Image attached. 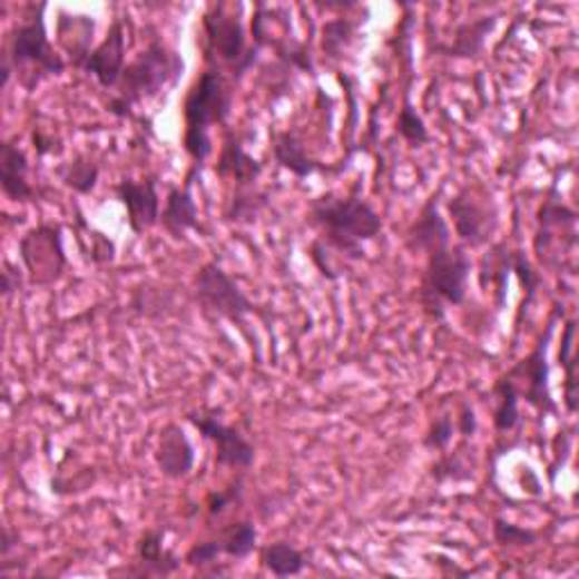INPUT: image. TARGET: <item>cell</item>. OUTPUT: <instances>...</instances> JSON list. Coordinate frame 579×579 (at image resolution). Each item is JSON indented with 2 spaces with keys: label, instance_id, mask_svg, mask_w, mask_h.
Masks as SVG:
<instances>
[{
  "label": "cell",
  "instance_id": "35",
  "mask_svg": "<svg viewBox=\"0 0 579 579\" xmlns=\"http://www.w3.org/2000/svg\"><path fill=\"white\" fill-rule=\"evenodd\" d=\"M473 473L471 469L462 462L460 455H442V460L432 467V478L438 480L440 484L444 482H460V480H469Z\"/></svg>",
  "mask_w": 579,
  "mask_h": 579
},
{
  "label": "cell",
  "instance_id": "13",
  "mask_svg": "<svg viewBox=\"0 0 579 579\" xmlns=\"http://www.w3.org/2000/svg\"><path fill=\"white\" fill-rule=\"evenodd\" d=\"M127 43H125V23L122 19H114L105 39L91 50L85 72L91 76L102 89H116L122 80V72L127 68Z\"/></svg>",
  "mask_w": 579,
  "mask_h": 579
},
{
  "label": "cell",
  "instance_id": "41",
  "mask_svg": "<svg viewBox=\"0 0 579 579\" xmlns=\"http://www.w3.org/2000/svg\"><path fill=\"white\" fill-rule=\"evenodd\" d=\"M19 543V534H14L10 528H3V546H0V550H3V557L8 559L12 548Z\"/></svg>",
  "mask_w": 579,
  "mask_h": 579
},
{
  "label": "cell",
  "instance_id": "21",
  "mask_svg": "<svg viewBox=\"0 0 579 579\" xmlns=\"http://www.w3.org/2000/svg\"><path fill=\"white\" fill-rule=\"evenodd\" d=\"M94 32H96V21L91 17H76L61 12L59 23H57V37L68 55V63L72 68H85L89 55H91V43H94Z\"/></svg>",
  "mask_w": 579,
  "mask_h": 579
},
{
  "label": "cell",
  "instance_id": "28",
  "mask_svg": "<svg viewBox=\"0 0 579 579\" xmlns=\"http://www.w3.org/2000/svg\"><path fill=\"white\" fill-rule=\"evenodd\" d=\"M360 28V21L353 19H331L324 23L322 28V50L326 57L331 59H340L344 55V50L351 46L355 32Z\"/></svg>",
  "mask_w": 579,
  "mask_h": 579
},
{
  "label": "cell",
  "instance_id": "5",
  "mask_svg": "<svg viewBox=\"0 0 579 579\" xmlns=\"http://www.w3.org/2000/svg\"><path fill=\"white\" fill-rule=\"evenodd\" d=\"M471 258L464 245H446L425 254V269L421 276L419 302L423 311L442 322L446 306H462L469 293Z\"/></svg>",
  "mask_w": 579,
  "mask_h": 579
},
{
  "label": "cell",
  "instance_id": "33",
  "mask_svg": "<svg viewBox=\"0 0 579 579\" xmlns=\"http://www.w3.org/2000/svg\"><path fill=\"white\" fill-rule=\"evenodd\" d=\"M510 269L517 272L519 281H521L523 287L528 290V300L523 302V308H528V306L534 302V297H537V290H539V285H541V276L534 272L532 263L526 258L523 252H512V254H510Z\"/></svg>",
  "mask_w": 579,
  "mask_h": 579
},
{
  "label": "cell",
  "instance_id": "27",
  "mask_svg": "<svg viewBox=\"0 0 579 579\" xmlns=\"http://www.w3.org/2000/svg\"><path fill=\"white\" fill-rule=\"evenodd\" d=\"M267 202H269V195L263 190H256L254 186L236 188L225 217L229 223H236V225H252V223H256V217L267 206Z\"/></svg>",
  "mask_w": 579,
  "mask_h": 579
},
{
  "label": "cell",
  "instance_id": "30",
  "mask_svg": "<svg viewBox=\"0 0 579 579\" xmlns=\"http://www.w3.org/2000/svg\"><path fill=\"white\" fill-rule=\"evenodd\" d=\"M396 131L403 140H408L412 148H423V145L430 143V131L421 118V114L414 109V105L410 102V98H405L399 118H396Z\"/></svg>",
  "mask_w": 579,
  "mask_h": 579
},
{
  "label": "cell",
  "instance_id": "6",
  "mask_svg": "<svg viewBox=\"0 0 579 579\" xmlns=\"http://www.w3.org/2000/svg\"><path fill=\"white\" fill-rule=\"evenodd\" d=\"M241 6L234 12L225 3H215L204 12L202 28L206 37V61L225 63L232 72V82H238L245 72L256 63L258 48L247 43L245 26L241 19Z\"/></svg>",
  "mask_w": 579,
  "mask_h": 579
},
{
  "label": "cell",
  "instance_id": "15",
  "mask_svg": "<svg viewBox=\"0 0 579 579\" xmlns=\"http://www.w3.org/2000/svg\"><path fill=\"white\" fill-rule=\"evenodd\" d=\"M195 449L186 432L177 423H168L159 434V446L155 453V462L159 471L168 480H184L195 469Z\"/></svg>",
  "mask_w": 579,
  "mask_h": 579
},
{
  "label": "cell",
  "instance_id": "36",
  "mask_svg": "<svg viewBox=\"0 0 579 579\" xmlns=\"http://www.w3.org/2000/svg\"><path fill=\"white\" fill-rule=\"evenodd\" d=\"M223 555V546L217 539H210V541H199L195 543L188 552H186V563L188 566H195V568H204V566H210L215 563V559Z\"/></svg>",
  "mask_w": 579,
  "mask_h": 579
},
{
  "label": "cell",
  "instance_id": "12",
  "mask_svg": "<svg viewBox=\"0 0 579 579\" xmlns=\"http://www.w3.org/2000/svg\"><path fill=\"white\" fill-rule=\"evenodd\" d=\"M186 419L199 430V434H204V440L215 444V464L217 467L245 471L254 464L256 451L243 438L241 430L223 423L213 414H204V412H190Z\"/></svg>",
  "mask_w": 579,
  "mask_h": 579
},
{
  "label": "cell",
  "instance_id": "38",
  "mask_svg": "<svg viewBox=\"0 0 579 579\" xmlns=\"http://www.w3.org/2000/svg\"><path fill=\"white\" fill-rule=\"evenodd\" d=\"M32 145L39 157H48V155H59L61 153V145L59 138H55L50 131L35 127L32 129Z\"/></svg>",
  "mask_w": 579,
  "mask_h": 579
},
{
  "label": "cell",
  "instance_id": "34",
  "mask_svg": "<svg viewBox=\"0 0 579 579\" xmlns=\"http://www.w3.org/2000/svg\"><path fill=\"white\" fill-rule=\"evenodd\" d=\"M243 489H245V482H243V478H238L236 482H232V484H229L227 489H223V491H210V493L206 495L208 517H220V514H225L236 500H241Z\"/></svg>",
  "mask_w": 579,
  "mask_h": 579
},
{
  "label": "cell",
  "instance_id": "11",
  "mask_svg": "<svg viewBox=\"0 0 579 579\" xmlns=\"http://www.w3.org/2000/svg\"><path fill=\"white\" fill-rule=\"evenodd\" d=\"M114 193L127 210V227L134 236H140L161 223L159 181L155 175L143 179L125 177L116 184Z\"/></svg>",
  "mask_w": 579,
  "mask_h": 579
},
{
  "label": "cell",
  "instance_id": "14",
  "mask_svg": "<svg viewBox=\"0 0 579 579\" xmlns=\"http://www.w3.org/2000/svg\"><path fill=\"white\" fill-rule=\"evenodd\" d=\"M440 195H432L419 210L416 220L412 223V227L408 229V247L412 252H421L428 254L432 249H440L451 245V227L446 223V217L440 210Z\"/></svg>",
  "mask_w": 579,
  "mask_h": 579
},
{
  "label": "cell",
  "instance_id": "40",
  "mask_svg": "<svg viewBox=\"0 0 579 579\" xmlns=\"http://www.w3.org/2000/svg\"><path fill=\"white\" fill-rule=\"evenodd\" d=\"M3 285H0V290H3V297H12L17 290L21 287V274H19V269L17 267H12V265H6L3 267Z\"/></svg>",
  "mask_w": 579,
  "mask_h": 579
},
{
  "label": "cell",
  "instance_id": "26",
  "mask_svg": "<svg viewBox=\"0 0 579 579\" xmlns=\"http://www.w3.org/2000/svg\"><path fill=\"white\" fill-rule=\"evenodd\" d=\"M217 541L223 546V555L243 561L247 559L256 546H258V532L252 521H238L234 526H227L217 534Z\"/></svg>",
  "mask_w": 579,
  "mask_h": 579
},
{
  "label": "cell",
  "instance_id": "2",
  "mask_svg": "<svg viewBox=\"0 0 579 579\" xmlns=\"http://www.w3.org/2000/svg\"><path fill=\"white\" fill-rule=\"evenodd\" d=\"M234 111V82L220 66H210L195 80L184 100V150L193 159V168L202 166L213 155L208 129L225 125Z\"/></svg>",
  "mask_w": 579,
  "mask_h": 579
},
{
  "label": "cell",
  "instance_id": "8",
  "mask_svg": "<svg viewBox=\"0 0 579 579\" xmlns=\"http://www.w3.org/2000/svg\"><path fill=\"white\" fill-rule=\"evenodd\" d=\"M552 328H555V317L550 320L548 331L537 342L534 351L523 360H519L510 372L502 374V379L514 387L519 399L526 401L530 408H534L541 416L559 414V405L550 392V367H548V342Z\"/></svg>",
  "mask_w": 579,
  "mask_h": 579
},
{
  "label": "cell",
  "instance_id": "4",
  "mask_svg": "<svg viewBox=\"0 0 579 579\" xmlns=\"http://www.w3.org/2000/svg\"><path fill=\"white\" fill-rule=\"evenodd\" d=\"M63 70L66 59L55 50L46 30V3L28 6V17L12 28L3 50V82L10 85L17 72L19 85L35 91L43 78L61 76Z\"/></svg>",
  "mask_w": 579,
  "mask_h": 579
},
{
  "label": "cell",
  "instance_id": "22",
  "mask_svg": "<svg viewBox=\"0 0 579 579\" xmlns=\"http://www.w3.org/2000/svg\"><path fill=\"white\" fill-rule=\"evenodd\" d=\"M498 14H489V17H480V19H469L462 21L455 32L451 43L440 46V52H444L446 57L453 59H473L484 50L487 37L493 32L495 23H498Z\"/></svg>",
  "mask_w": 579,
  "mask_h": 579
},
{
  "label": "cell",
  "instance_id": "32",
  "mask_svg": "<svg viewBox=\"0 0 579 579\" xmlns=\"http://www.w3.org/2000/svg\"><path fill=\"white\" fill-rule=\"evenodd\" d=\"M455 430H458V428H455V423H453V419H451L449 414L438 416V419H434V421L430 423V428H428V432H425L423 446H425L428 451L446 453L449 446H451V442H453Z\"/></svg>",
  "mask_w": 579,
  "mask_h": 579
},
{
  "label": "cell",
  "instance_id": "19",
  "mask_svg": "<svg viewBox=\"0 0 579 579\" xmlns=\"http://www.w3.org/2000/svg\"><path fill=\"white\" fill-rule=\"evenodd\" d=\"M215 173L220 179L236 181L238 188H249L256 186L258 177L263 175V164L245 150L241 138L229 134L220 150V159L215 164Z\"/></svg>",
  "mask_w": 579,
  "mask_h": 579
},
{
  "label": "cell",
  "instance_id": "7",
  "mask_svg": "<svg viewBox=\"0 0 579 579\" xmlns=\"http://www.w3.org/2000/svg\"><path fill=\"white\" fill-rule=\"evenodd\" d=\"M195 297L204 311L241 326L245 324V317L256 311L254 302L243 293L236 278L215 261H208L197 269Z\"/></svg>",
  "mask_w": 579,
  "mask_h": 579
},
{
  "label": "cell",
  "instance_id": "1",
  "mask_svg": "<svg viewBox=\"0 0 579 579\" xmlns=\"http://www.w3.org/2000/svg\"><path fill=\"white\" fill-rule=\"evenodd\" d=\"M311 223L324 232L326 247L351 261L365 258L362 243L383 232V217L372 202L357 195L324 193L308 206Z\"/></svg>",
  "mask_w": 579,
  "mask_h": 579
},
{
  "label": "cell",
  "instance_id": "18",
  "mask_svg": "<svg viewBox=\"0 0 579 579\" xmlns=\"http://www.w3.org/2000/svg\"><path fill=\"white\" fill-rule=\"evenodd\" d=\"M272 157L283 170L293 173L300 179L313 177L317 173H331L326 164L313 159L306 153V145L295 129H281L272 134Z\"/></svg>",
  "mask_w": 579,
  "mask_h": 579
},
{
  "label": "cell",
  "instance_id": "20",
  "mask_svg": "<svg viewBox=\"0 0 579 579\" xmlns=\"http://www.w3.org/2000/svg\"><path fill=\"white\" fill-rule=\"evenodd\" d=\"M166 530L143 532L136 543V572L145 577H168L181 568V559L164 548Z\"/></svg>",
  "mask_w": 579,
  "mask_h": 579
},
{
  "label": "cell",
  "instance_id": "31",
  "mask_svg": "<svg viewBox=\"0 0 579 579\" xmlns=\"http://www.w3.org/2000/svg\"><path fill=\"white\" fill-rule=\"evenodd\" d=\"M539 532L537 530H530V528H521V526H514L510 521L504 519H495L493 521V541L498 546H504V548H530L539 541Z\"/></svg>",
  "mask_w": 579,
  "mask_h": 579
},
{
  "label": "cell",
  "instance_id": "17",
  "mask_svg": "<svg viewBox=\"0 0 579 579\" xmlns=\"http://www.w3.org/2000/svg\"><path fill=\"white\" fill-rule=\"evenodd\" d=\"M190 186H193V177H188L184 186H173L168 190L166 206L161 210L159 225L175 241H181L188 232H202L199 206L190 193Z\"/></svg>",
  "mask_w": 579,
  "mask_h": 579
},
{
  "label": "cell",
  "instance_id": "37",
  "mask_svg": "<svg viewBox=\"0 0 579 579\" xmlns=\"http://www.w3.org/2000/svg\"><path fill=\"white\" fill-rule=\"evenodd\" d=\"M89 243H91V252H89V258L98 265H105V263H111L116 258V247L114 243L100 234V232H89Z\"/></svg>",
  "mask_w": 579,
  "mask_h": 579
},
{
  "label": "cell",
  "instance_id": "23",
  "mask_svg": "<svg viewBox=\"0 0 579 579\" xmlns=\"http://www.w3.org/2000/svg\"><path fill=\"white\" fill-rule=\"evenodd\" d=\"M261 561L267 572L274 577H297L306 570L308 559L306 555L287 541H276L269 543L261 550Z\"/></svg>",
  "mask_w": 579,
  "mask_h": 579
},
{
  "label": "cell",
  "instance_id": "25",
  "mask_svg": "<svg viewBox=\"0 0 579 579\" xmlns=\"http://www.w3.org/2000/svg\"><path fill=\"white\" fill-rule=\"evenodd\" d=\"M57 175L70 190H76L78 195H91L100 179V166L89 157H76L59 166Z\"/></svg>",
  "mask_w": 579,
  "mask_h": 579
},
{
  "label": "cell",
  "instance_id": "39",
  "mask_svg": "<svg viewBox=\"0 0 579 579\" xmlns=\"http://www.w3.org/2000/svg\"><path fill=\"white\" fill-rule=\"evenodd\" d=\"M455 428H458V432L462 434V438H473L475 434V430H478V416H475V410H473V405L471 403H462V408H460V416H458V421H455Z\"/></svg>",
  "mask_w": 579,
  "mask_h": 579
},
{
  "label": "cell",
  "instance_id": "10",
  "mask_svg": "<svg viewBox=\"0 0 579 579\" xmlns=\"http://www.w3.org/2000/svg\"><path fill=\"white\" fill-rule=\"evenodd\" d=\"M449 213L462 245L482 247L498 227V210L489 199H480L471 188H462L451 202Z\"/></svg>",
  "mask_w": 579,
  "mask_h": 579
},
{
  "label": "cell",
  "instance_id": "16",
  "mask_svg": "<svg viewBox=\"0 0 579 579\" xmlns=\"http://www.w3.org/2000/svg\"><path fill=\"white\" fill-rule=\"evenodd\" d=\"M30 161L17 145V138H8L0 145V188L12 202H32L37 197L35 186L28 179Z\"/></svg>",
  "mask_w": 579,
  "mask_h": 579
},
{
  "label": "cell",
  "instance_id": "3",
  "mask_svg": "<svg viewBox=\"0 0 579 579\" xmlns=\"http://www.w3.org/2000/svg\"><path fill=\"white\" fill-rule=\"evenodd\" d=\"M186 70L184 57L159 37H153L125 68L107 111L116 118H129L131 109L145 100L159 98L168 87H175Z\"/></svg>",
  "mask_w": 579,
  "mask_h": 579
},
{
  "label": "cell",
  "instance_id": "9",
  "mask_svg": "<svg viewBox=\"0 0 579 579\" xmlns=\"http://www.w3.org/2000/svg\"><path fill=\"white\" fill-rule=\"evenodd\" d=\"M19 252L32 285L46 287L59 281L68 258L63 249V229L55 223H41L19 241Z\"/></svg>",
  "mask_w": 579,
  "mask_h": 579
},
{
  "label": "cell",
  "instance_id": "29",
  "mask_svg": "<svg viewBox=\"0 0 579 579\" xmlns=\"http://www.w3.org/2000/svg\"><path fill=\"white\" fill-rule=\"evenodd\" d=\"M575 331H577V324H575V320H570V322L566 324L563 340H561V351H559L561 367H563V372H566V410H568L570 414L577 412V376H575L577 360H575V355H572Z\"/></svg>",
  "mask_w": 579,
  "mask_h": 579
},
{
  "label": "cell",
  "instance_id": "24",
  "mask_svg": "<svg viewBox=\"0 0 579 579\" xmlns=\"http://www.w3.org/2000/svg\"><path fill=\"white\" fill-rule=\"evenodd\" d=\"M491 399L495 403L493 408V425L498 432H510L521 423V399L514 392V387L507 383L502 376L493 383Z\"/></svg>",
  "mask_w": 579,
  "mask_h": 579
}]
</instances>
